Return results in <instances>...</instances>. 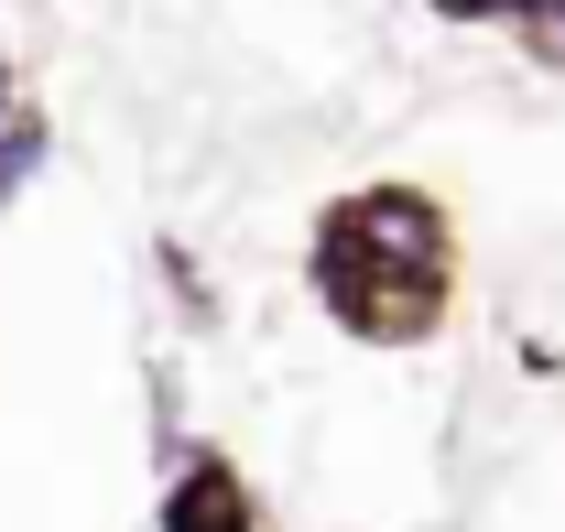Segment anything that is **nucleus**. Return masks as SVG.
Instances as JSON below:
<instances>
[{
    "label": "nucleus",
    "instance_id": "f257e3e1",
    "mask_svg": "<svg viewBox=\"0 0 565 532\" xmlns=\"http://www.w3.org/2000/svg\"><path fill=\"white\" fill-rule=\"evenodd\" d=\"M327 294H338V316L370 327L381 305L370 294H392V337L424 327L435 316V294H446V228H435V206L424 196H349L338 206V228H327Z\"/></svg>",
    "mask_w": 565,
    "mask_h": 532
},
{
    "label": "nucleus",
    "instance_id": "f03ea898",
    "mask_svg": "<svg viewBox=\"0 0 565 532\" xmlns=\"http://www.w3.org/2000/svg\"><path fill=\"white\" fill-rule=\"evenodd\" d=\"M174 532H239V500H228V478L196 467V489L174 500Z\"/></svg>",
    "mask_w": 565,
    "mask_h": 532
}]
</instances>
